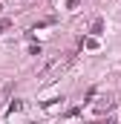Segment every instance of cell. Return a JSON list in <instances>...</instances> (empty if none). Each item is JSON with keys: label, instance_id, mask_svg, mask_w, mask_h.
Segmentation results:
<instances>
[{"label": "cell", "instance_id": "1", "mask_svg": "<svg viewBox=\"0 0 121 124\" xmlns=\"http://www.w3.org/2000/svg\"><path fill=\"white\" fill-rule=\"evenodd\" d=\"M113 104H115V101H113V95H104V98L95 104V116H101V113H104V110H110Z\"/></svg>", "mask_w": 121, "mask_h": 124}, {"label": "cell", "instance_id": "2", "mask_svg": "<svg viewBox=\"0 0 121 124\" xmlns=\"http://www.w3.org/2000/svg\"><path fill=\"white\" fill-rule=\"evenodd\" d=\"M23 110H26V104H23V101H12V104H9V110H6V116H20Z\"/></svg>", "mask_w": 121, "mask_h": 124}, {"label": "cell", "instance_id": "3", "mask_svg": "<svg viewBox=\"0 0 121 124\" xmlns=\"http://www.w3.org/2000/svg\"><path fill=\"white\" fill-rule=\"evenodd\" d=\"M58 107H63V98H52L49 104H43V110H46V113H55Z\"/></svg>", "mask_w": 121, "mask_h": 124}]
</instances>
